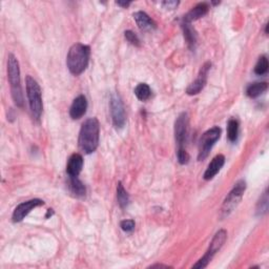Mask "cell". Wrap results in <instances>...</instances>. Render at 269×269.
Segmentation results:
<instances>
[{
    "label": "cell",
    "mask_w": 269,
    "mask_h": 269,
    "mask_svg": "<svg viewBox=\"0 0 269 269\" xmlns=\"http://www.w3.org/2000/svg\"><path fill=\"white\" fill-rule=\"evenodd\" d=\"M149 268H171V266L168 265H163V264H156V265H151Z\"/></svg>",
    "instance_id": "cell-30"
},
{
    "label": "cell",
    "mask_w": 269,
    "mask_h": 269,
    "mask_svg": "<svg viewBox=\"0 0 269 269\" xmlns=\"http://www.w3.org/2000/svg\"><path fill=\"white\" fill-rule=\"evenodd\" d=\"M181 28L183 30L184 38H185V40H186L189 48L195 49L196 45H197V33H196L195 29L191 27V23L186 22V21H182Z\"/></svg>",
    "instance_id": "cell-18"
},
{
    "label": "cell",
    "mask_w": 269,
    "mask_h": 269,
    "mask_svg": "<svg viewBox=\"0 0 269 269\" xmlns=\"http://www.w3.org/2000/svg\"><path fill=\"white\" fill-rule=\"evenodd\" d=\"M109 108L113 124L116 129H122L126 123V114L123 101L118 92H113L109 99Z\"/></svg>",
    "instance_id": "cell-8"
},
{
    "label": "cell",
    "mask_w": 269,
    "mask_h": 269,
    "mask_svg": "<svg viewBox=\"0 0 269 269\" xmlns=\"http://www.w3.org/2000/svg\"><path fill=\"white\" fill-rule=\"evenodd\" d=\"M268 71V59L265 56H261L255 66V73L259 76L265 75Z\"/></svg>",
    "instance_id": "cell-24"
},
{
    "label": "cell",
    "mask_w": 269,
    "mask_h": 269,
    "mask_svg": "<svg viewBox=\"0 0 269 269\" xmlns=\"http://www.w3.org/2000/svg\"><path fill=\"white\" fill-rule=\"evenodd\" d=\"M53 215H54V210H53V209H48V210H47V214H46V216H45V218H48L49 216L52 217Z\"/></svg>",
    "instance_id": "cell-31"
},
{
    "label": "cell",
    "mask_w": 269,
    "mask_h": 269,
    "mask_svg": "<svg viewBox=\"0 0 269 269\" xmlns=\"http://www.w3.org/2000/svg\"><path fill=\"white\" fill-rule=\"evenodd\" d=\"M134 18L136 20V23L140 30L147 32V31H153L157 28L156 22L150 18V17L145 12H137L134 14Z\"/></svg>",
    "instance_id": "cell-15"
},
{
    "label": "cell",
    "mask_w": 269,
    "mask_h": 269,
    "mask_svg": "<svg viewBox=\"0 0 269 269\" xmlns=\"http://www.w3.org/2000/svg\"><path fill=\"white\" fill-rule=\"evenodd\" d=\"M100 137V124L97 118H89L81 125L79 133V147L86 154H91L97 149Z\"/></svg>",
    "instance_id": "cell-1"
},
{
    "label": "cell",
    "mask_w": 269,
    "mask_h": 269,
    "mask_svg": "<svg viewBox=\"0 0 269 269\" xmlns=\"http://www.w3.org/2000/svg\"><path fill=\"white\" fill-rule=\"evenodd\" d=\"M118 5H120V6H122V7H129L132 3L131 2H129V1H117L116 2Z\"/></svg>",
    "instance_id": "cell-29"
},
{
    "label": "cell",
    "mask_w": 269,
    "mask_h": 269,
    "mask_svg": "<svg viewBox=\"0 0 269 269\" xmlns=\"http://www.w3.org/2000/svg\"><path fill=\"white\" fill-rule=\"evenodd\" d=\"M67 186H69V189L73 196L77 198H82L86 196L87 193L86 185L83 184L81 180H79L78 177H69Z\"/></svg>",
    "instance_id": "cell-17"
},
{
    "label": "cell",
    "mask_w": 269,
    "mask_h": 269,
    "mask_svg": "<svg viewBox=\"0 0 269 269\" xmlns=\"http://www.w3.org/2000/svg\"><path fill=\"white\" fill-rule=\"evenodd\" d=\"M162 4L166 8H171V10H173V8H176L177 6H178L179 2L178 1H164V2H162Z\"/></svg>",
    "instance_id": "cell-28"
},
{
    "label": "cell",
    "mask_w": 269,
    "mask_h": 269,
    "mask_svg": "<svg viewBox=\"0 0 269 269\" xmlns=\"http://www.w3.org/2000/svg\"><path fill=\"white\" fill-rule=\"evenodd\" d=\"M189 119L187 113H181L175 121V139L178 148H183L187 141Z\"/></svg>",
    "instance_id": "cell-9"
},
{
    "label": "cell",
    "mask_w": 269,
    "mask_h": 269,
    "mask_svg": "<svg viewBox=\"0 0 269 269\" xmlns=\"http://www.w3.org/2000/svg\"><path fill=\"white\" fill-rule=\"evenodd\" d=\"M7 79L10 83L12 98L17 106H23V95L20 81L19 62L13 54H8L7 57Z\"/></svg>",
    "instance_id": "cell-3"
},
{
    "label": "cell",
    "mask_w": 269,
    "mask_h": 269,
    "mask_svg": "<svg viewBox=\"0 0 269 269\" xmlns=\"http://www.w3.org/2000/svg\"><path fill=\"white\" fill-rule=\"evenodd\" d=\"M245 190H246V182L244 180H239L234 184L232 189L229 191L228 195L226 196L225 200L223 201L222 207L220 209V218L222 219V220L226 217H228L233 210L237 208V206L240 204Z\"/></svg>",
    "instance_id": "cell-5"
},
{
    "label": "cell",
    "mask_w": 269,
    "mask_h": 269,
    "mask_svg": "<svg viewBox=\"0 0 269 269\" xmlns=\"http://www.w3.org/2000/svg\"><path fill=\"white\" fill-rule=\"evenodd\" d=\"M224 164H225V157L223 155H217L207 166L203 176L204 179L206 181L214 179L217 176V174L221 171V168L224 166Z\"/></svg>",
    "instance_id": "cell-13"
},
{
    "label": "cell",
    "mask_w": 269,
    "mask_h": 269,
    "mask_svg": "<svg viewBox=\"0 0 269 269\" xmlns=\"http://www.w3.org/2000/svg\"><path fill=\"white\" fill-rule=\"evenodd\" d=\"M134 226H136V224H134V220H123L121 221L120 223V227L121 229L125 232H133L134 229Z\"/></svg>",
    "instance_id": "cell-27"
},
{
    "label": "cell",
    "mask_w": 269,
    "mask_h": 269,
    "mask_svg": "<svg viewBox=\"0 0 269 269\" xmlns=\"http://www.w3.org/2000/svg\"><path fill=\"white\" fill-rule=\"evenodd\" d=\"M90 47L83 44H75L70 47L66 56V65L69 71L78 76L87 70L90 61Z\"/></svg>",
    "instance_id": "cell-2"
},
{
    "label": "cell",
    "mask_w": 269,
    "mask_h": 269,
    "mask_svg": "<svg viewBox=\"0 0 269 269\" xmlns=\"http://www.w3.org/2000/svg\"><path fill=\"white\" fill-rule=\"evenodd\" d=\"M83 167V158L79 154H73L66 164V174L69 177H78Z\"/></svg>",
    "instance_id": "cell-14"
},
{
    "label": "cell",
    "mask_w": 269,
    "mask_h": 269,
    "mask_svg": "<svg viewBox=\"0 0 269 269\" xmlns=\"http://www.w3.org/2000/svg\"><path fill=\"white\" fill-rule=\"evenodd\" d=\"M208 11H209V6L207 3H205V2L199 3L195 7H192L191 10L184 16L183 21L191 23L192 21H196V20L202 18L203 16H205L208 13Z\"/></svg>",
    "instance_id": "cell-16"
},
{
    "label": "cell",
    "mask_w": 269,
    "mask_h": 269,
    "mask_svg": "<svg viewBox=\"0 0 269 269\" xmlns=\"http://www.w3.org/2000/svg\"><path fill=\"white\" fill-rule=\"evenodd\" d=\"M87 109H88L87 98L83 95H80L77 98L74 99L70 108V116L72 119L78 120L81 117L86 115Z\"/></svg>",
    "instance_id": "cell-12"
},
{
    "label": "cell",
    "mask_w": 269,
    "mask_h": 269,
    "mask_svg": "<svg viewBox=\"0 0 269 269\" xmlns=\"http://www.w3.org/2000/svg\"><path fill=\"white\" fill-rule=\"evenodd\" d=\"M239 130H240L239 121L232 118V119H230L228 123H227V137H228V140L230 142H235L238 140Z\"/></svg>",
    "instance_id": "cell-20"
},
{
    "label": "cell",
    "mask_w": 269,
    "mask_h": 269,
    "mask_svg": "<svg viewBox=\"0 0 269 269\" xmlns=\"http://www.w3.org/2000/svg\"><path fill=\"white\" fill-rule=\"evenodd\" d=\"M210 67H212V63L210 62H205L203 65L201 66L196 80L191 82L186 90V92L188 95H190V96L198 95L199 92L205 88L206 82H207V76H208V72L210 70Z\"/></svg>",
    "instance_id": "cell-10"
},
{
    "label": "cell",
    "mask_w": 269,
    "mask_h": 269,
    "mask_svg": "<svg viewBox=\"0 0 269 269\" xmlns=\"http://www.w3.org/2000/svg\"><path fill=\"white\" fill-rule=\"evenodd\" d=\"M124 37H125L126 40H128L130 42V44L132 45H134V46H140L141 45V42H140L139 37L134 32H132V31H125Z\"/></svg>",
    "instance_id": "cell-25"
},
{
    "label": "cell",
    "mask_w": 269,
    "mask_h": 269,
    "mask_svg": "<svg viewBox=\"0 0 269 269\" xmlns=\"http://www.w3.org/2000/svg\"><path fill=\"white\" fill-rule=\"evenodd\" d=\"M117 200L118 204L120 205L121 208L128 207V205L130 204V196L128 191L124 189L121 182H119L117 185Z\"/></svg>",
    "instance_id": "cell-21"
},
{
    "label": "cell",
    "mask_w": 269,
    "mask_h": 269,
    "mask_svg": "<svg viewBox=\"0 0 269 269\" xmlns=\"http://www.w3.org/2000/svg\"><path fill=\"white\" fill-rule=\"evenodd\" d=\"M45 202L40 199H32L27 202L19 204L17 206L13 213V221L21 222L23 219L27 217L33 209H35L41 205H44Z\"/></svg>",
    "instance_id": "cell-11"
},
{
    "label": "cell",
    "mask_w": 269,
    "mask_h": 269,
    "mask_svg": "<svg viewBox=\"0 0 269 269\" xmlns=\"http://www.w3.org/2000/svg\"><path fill=\"white\" fill-rule=\"evenodd\" d=\"M134 95L141 101H146L151 96V90L146 83H139L134 89Z\"/></svg>",
    "instance_id": "cell-22"
},
{
    "label": "cell",
    "mask_w": 269,
    "mask_h": 269,
    "mask_svg": "<svg viewBox=\"0 0 269 269\" xmlns=\"http://www.w3.org/2000/svg\"><path fill=\"white\" fill-rule=\"evenodd\" d=\"M226 239H227L226 230L220 229L219 231H217V233L214 235L212 242H210V245L207 251L205 252V255L198 261L197 264L192 266V268H205L210 263V261L213 260V258L215 257L217 252L222 248L224 243L226 242Z\"/></svg>",
    "instance_id": "cell-6"
},
{
    "label": "cell",
    "mask_w": 269,
    "mask_h": 269,
    "mask_svg": "<svg viewBox=\"0 0 269 269\" xmlns=\"http://www.w3.org/2000/svg\"><path fill=\"white\" fill-rule=\"evenodd\" d=\"M268 212V192L267 189H265V191L263 192V195L261 196L258 204H257V216L263 217L264 215H266Z\"/></svg>",
    "instance_id": "cell-23"
},
{
    "label": "cell",
    "mask_w": 269,
    "mask_h": 269,
    "mask_svg": "<svg viewBox=\"0 0 269 269\" xmlns=\"http://www.w3.org/2000/svg\"><path fill=\"white\" fill-rule=\"evenodd\" d=\"M177 158H178V162L182 165L188 163L189 155L186 151V149H185V147L178 148V151H177Z\"/></svg>",
    "instance_id": "cell-26"
},
{
    "label": "cell",
    "mask_w": 269,
    "mask_h": 269,
    "mask_svg": "<svg viewBox=\"0 0 269 269\" xmlns=\"http://www.w3.org/2000/svg\"><path fill=\"white\" fill-rule=\"evenodd\" d=\"M25 84H27V96L29 99L32 116L34 119L39 121L42 111H44L40 86L35 79L31 77V76H27V78H25Z\"/></svg>",
    "instance_id": "cell-4"
},
{
    "label": "cell",
    "mask_w": 269,
    "mask_h": 269,
    "mask_svg": "<svg viewBox=\"0 0 269 269\" xmlns=\"http://www.w3.org/2000/svg\"><path fill=\"white\" fill-rule=\"evenodd\" d=\"M221 137V129L219 126H214L210 130L206 131L200 139L199 143V154H198V160L202 161V160H205L210 150H212L215 143L220 139Z\"/></svg>",
    "instance_id": "cell-7"
},
{
    "label": "cell",
    "mask_w": 269,
    "mask_h": 269,
    "mask_svg": "<svg viewBox=\"0 0 269 269\" xmlns=\"http://www.w3.org/2000/svg\"><path fill=\"white\" fill-rule=\"evenodd\" d=\"M268 89V84L266 82H256L251 83L246 90V94L249 98H257Z\"/></svg>",
    "instance_id": "cell-19"
}]
</instances>
